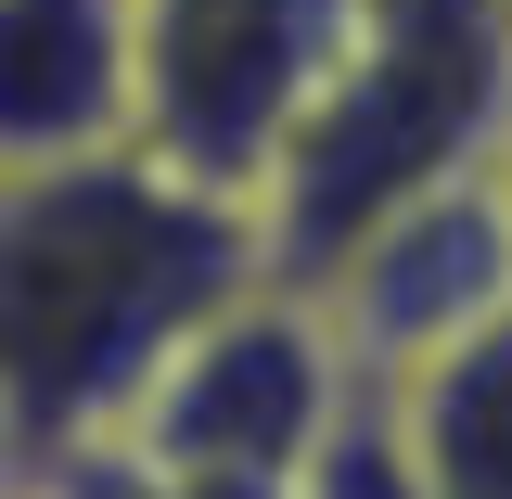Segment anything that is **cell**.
Here are the masks:
<instances>
[{
  "label": "cell",
  "instance_id": "1",
  "mask_svg": "<svg viewBox=\"0 0 512 499\" xmlns=\"http://www.w3.org/2000/svg\"><path fill=\"white\" fill-rule=\"evenodd\" d=\"M256 269V218L141 141L0 167V499L103 448L154 359Z\"/></svg>",
  "mask_w": 512,
  "mask_h": 499
},
{
  "label": "cell",
  "instance_id": "2",
  "mask_svg": "<svg viewBox=\"0 0 512 499\" xmlns=\"http://www.w3.org/2000/svg\"><path fill=\"white\" fill-rule=\"evenodd\" d=\"M500 128H512V39L487 0H359L320 90L295 103V128L269 141V167L244 192L256 256L282 282L320 269L384 205L487 167Z\"/></svg>",
  "mask_w": 512,
  "mask_h": 499
},
{
  "label": "cell",
  "instance_id": "3",
  "mask_svg": "<svg viewBox=\"0 0 512 499\" xmlns=\"http://www.w3.org/2000/svg\"><path fill=\"white\" fill-rule=\"evenodd\" d=\"M346 384L359 372L333 359L320 308L282 269H256L244 295H218V308L154 359V384L128 397V423L103 448H128L141 474H167L180 499H282Z\"/></svg>",
  "mask_w": 512,
  "mask_h": 499
},
{
  "label": "cell",
  "instance_id": "4",
  "mask_svg": "<svg viewBox=\"0 0 512 499\" xmlns=\"http://www.w3.org/2000/svg\"><path fill=\"white\" fill-rule=\"evenodd\" d=\"M359 0H128V141L244 205Z\"/></svg>",
  "mask_w": 512,
  "mask_h": 499
},
{
  "label": "cell",
  "instance_id": "5",
  "mask_svg": "<svg viewBox=\"0 0 512 499\" xmlns=\"http://www.w3.org/2000/svg\"><path fill=\"white\" fill-rule=\"evenodd\" d=\"M295 295L320 308L333 359L372 372V384H397V372H423V359H448L461 333L512 320V205H500V154L461 167V180H436V192H410V205H384L372 231H346L320 269H295Z\"/></svg>",
  "mask_w": 512,
  "mask_h": 499
},
{
  "label": "cell",
  "instance_id": "6",
  "mask_svg": "<svg viewBox=\"0 0 512 499\" xmlns=\"http://www.w3.org/2000/svg\"><path fill=\"white\" fill-rule=\"evenodd\" d=\"M128 141V0H0V167Z\"/></svg>",
  "mask_w": 512,
  "mask_h": 499
},
{
  "label": "cell",
  "instance_id": "7",
  "mask_svg": "<svg viewBox=\"0 0 512 499\" xmlns=\"http://www.w3.org/2000/svg\"><path fill=\"white\" fill-rule=\"evenodd\" d=\"M282 499H423L410 423H397V397H384L372 372L333 397V423L308 436V461H295V487H282Z\"/></svg>",
  "mask_w": 512,
  "mask_h": 499
},
{
  "label": "cell",
  "instance_id": "8",
  "mask_svg": "<svg viewBox=\"0 0 512 499\" xmlns=\"http://www.w3.org/2000/svg\"><path fill=\"white\" fill-rule=\"evenodd\" d=\"M13 499H180L167 474H141L128 448H77V461H52L39 487H13Z\"/></svg>",
  "mask_w": 512,
  "mask_h": 499
},
{
  "label": "cell",
  "instance_id": "9",
  "mask_svg": "<svg viewBox=\"0 0 512 499\" xmlns=\"http://www.w3.org/2000/svg\"><path fill=\"white\" fill-rule=\"evenodd\" d=\"M500 205H512V128H500Z\"/></svg>",
  "mask_w": 512,
  "mask_h": 499
},
{
  "label": "cell",
  "instance_id": "10",
  "mask_svg": "<svg viewBox=\"0 0 512 499\" xmlns=\"http://www.w3.org/2000/svg\"><path fill=\"white\" fill-rule=\"evenodd\" d=\"M487 13H500V39H512V0H487Z\"/></svg>",
  "mask_w": 512,
  "mask_h": 499
}]
</instances>
